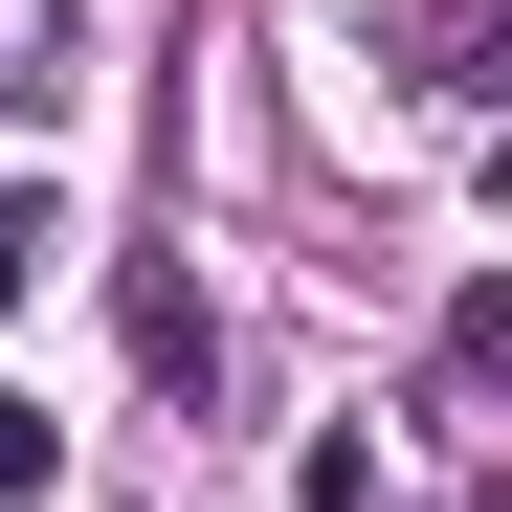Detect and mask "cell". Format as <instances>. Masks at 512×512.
I'll use <instances>...</instances> for the list:
<instances>
[{"instance_id": "obj_1", "label": "cell", "mask_w": 512, "mask_h": 512, "mask_svg": "<svg viewBox=\"0 0 512 512\" xmlns=\"http://www.w3.org/2000/svg\"><path fill=\"white\" fill-rule=\"evenodd\" d=\"M468 45H490V0H401V67H446V90H468Z\"/></svg>"}, {"instance_id": "obj_2", "label": "cell", "mask_w": 512, "mask_h": 512, "mask_svg": "<svg viewBox=\"0 0 512 512\" xmlns=\"http://www.w3.org/2000/svg\"><path fill=\"white\" fill-rule=\"evenodd\" d=\"M23 490H67V423H45V401H0V512H23Z\"/></svg>"}, {"instance_id": "obj_3", "label": "cell", "mask_w": 512, "mask_h": 512, "mask_svg": "<svg viewBox=\"0 0 512 512\" xmlns=\"http://www.w3.org/2000/svg\"><path fill=\"white\" fill-rule=\"evenodd\" d=\"M23 268H45V201H0V290H23Z\"/></svg>"}]
</instances>
